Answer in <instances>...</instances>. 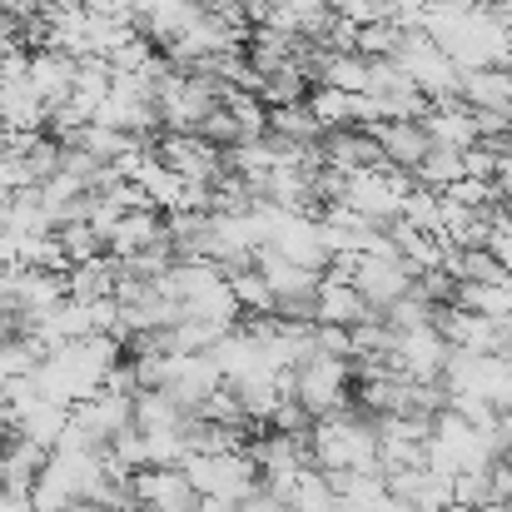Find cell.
Instances as JSON below:
<instances>
[{
    "mask_svg": "<svg viewBox=\"0 0 512 512\" xmlns=\"http://www.w3.org/2000/svg\"><path fill=\"white\" fill-rule=\"evenodd\" d=\"M0 428H5V423H0Z\"/></svg>",
    "mask_w": 512,
    "mask_h": 512,
    "instance_id": "obj_32",
    "label": "cell"
},
{
    "mask_svg": "<svg viewBox=\"0 0 512 512\" xmlns=\"http://www.w3.org/2000/svg\"><path fill=\"white\" fill-rule=\"evenodd\" d=\"M55 239H60V249H65L70 269H75V264H90V259H100V254H105V239L90 229V219H85V224H60V229H55Z\"/></svg>",
    "mask_w": 512,
    "mask_h": 512,
    "instance_id": "obj_24",
    "label": "cell"
},
{
    "mask_svg": "<svg viewBox=\"0 0 512 512\" xmlns=\"http://www.w3.org/2000/svg\"><path fill=\"white\" fill-rule=\"evenodd\" d=\"M219 388H224V373H219L214 353H170V383H165V393H170L179 408L199 413Z\"/></svg>",
    "mask_w": 512,
    "mask_h": 512,
    "instance_id": "obj_6",
    "label": "cell"
},
{
    "mask_svg": "<svg viewBox=\"0 0 512 512\" xmlns=\"http://www.w3.org/2000/svg\"><path fill=\"white\" fill-rule=\"evenodd\" d=\"M194 512H239V503H224V498H199Z\"/></svg>",
    "mask_w": 512,
    "mask_h": 512,
    "instance_id": "obj_27",
    "label": "cell"
},
{
    "mask_svg": "<svg viewBox=\"0 0 512 512\" xmlns=\"http://www.w3.org/2000/svg\"><path fill=\"white\" fill-rule=\"evenodd\" d=\"M20 194V179H15V165L0 155V209H10V199Z\"/></svg>",
    "mask_w": 512,
    "mask_h": 512,
    "instance_id": "obj_25",
    "label": "cell"
},
{
    "mask_svg": "<svg viewBox=\"0 0 512 512\" xmlns=\"http://www.w3.org/2000/svg\"><path fill=\"white\" fill-rule=\"evenodd\" d=\"M363 319H373L368 299L353 289V279H339V274H324L319 294H314V324L319 329H358Z\"/></svg>",
    "mask_w": 512,
    "mask_h": 512,
    "instance_id": "obj_10",
    "label": "cell"
},
{
    "mask_svg": "<svg viewBox=\"0 0 512 512\" xmlns=\"http://www.w3.org/2000/svg\"><path fill=\"white\" fill-rule=\"evenodd\" d=\"M368 135L378 140V150H383V160H388L393 170H408V174L418 170L423 155L433 150L423 120H418V125H388V120H378V125H368Z\"/></svg>",
    "mask_w": 512,
    "mask_h": 512,
    "instance_id": "obj_17",
    "label": "cell"
},
{
    "mask_svg": "<svg viewBox=\"0 0 512 512\" xmlns=\"http://www.w3.org/2000/svg\"><path fill=\"white\" fill-rule=\"evenodd\" d=\"M493 184H498V194L512 204V155H498V179H493Z\"/></svg>",
    "mask_w": 512,
    "mask_h": 512,
    "instance_id": "obj_26",
    "label": "cell"
},
{
    "mask_svg": "<svg viewBox=\"0 0 512 512\" xmlns=\"http://www.w3.org/2000/svg\"><path fill=\"white\" fill-rule=\"evenodd\" d=\"M438 329H443V339L453 343V348H463V353H503V339H508V324L483 319V314H468L458 304H448L438 314Z\"/></svg>",
    "mask_w": 512,
    "mask_h": 512,
    "instance_id": "obj_12",
    "label": "cell"
},
{
    "mask_svg": "<svg viewBox=\"0 0 512 512\" xmlns=\"http://www.w3.org/2000/svg\"><path fill=\"white\" fill-rule=\"evenodd\" d=\"M70 418H75V428H80V433H90L100 448H110L120 433H130V428H135V398L100 388L95 398L75 403V408H70Z\"/></svg>",
    "mask_w": 512,
    "mask_h": 512,
    "instance_id": "obj_7",
    "label": "cell"
},
{
    "mask_svg": "<svg viewBox=\"0 0 512 512\" xmlns=\"http://www.w3.org/2000/svg\"><path fill=\"white\" fill-rule=\"evenodd\" d=\"M184 478L199 498H224V503H244L259 488V468L244 448L239 453H189Z\"/></svg>",
    "mask_w": 512,
    "mask_h": 512,
    "instance_id": "obj_2",
    "label": "cell"
},
{
    "mask_svg": "<svg viewBox=\"0 0 512 512\" xmlns=\"http://www.w3.org/2000/svg\"><path fill=\"white\" fill-rule=\"evenodd\" d=\"M498 428H503V443L512 448V403L503 408V413H498Z\"/></svg>",
    "mask_w": 512,
    "mask_h": 512,
    "instance_id": "obj_28",
    "label": "cell"
},
{
    "mask_svg": "<svg viewBox=\"0 0 512 512\" xmlns=\"http://www.w3.org/2000/svg\"><path fill=\"white\" fill-rule=\"evenodd\" d=\"M65 289H70V299L75 304H95V299H110L115 289H120V264L115 259H90V264H75L70 274H65Z\"/></svg>",
    "mask_w": 512,
    "mask_h": 512,
    "instance_id": "obj_19",
    "label": "cell"
},
{
    "mask_svg": "<svg viewBox=\"0 0 512 512\" xmlns=\"http://www.w3.org/2000/svg\"><path fill=\"white\" fill-rule=\"evenodd\" d=\"M289 512H339V493H334V478L319 473V468H304L289 488Z\"/></svg>",
    "mask_w": 512,
    "mask_h": 512,
    "instance_id": "obj_21",
    "label": "cell"
},
{
    "mask_svg": "<svg viewBox=\"0 0 512 512\" xmlns=\"http://www.w3.org/2000/svg\"><path fill=\"white\" fill-rule=\"evenodd\" d=\"M5 503H10V493H5V488H0V512H5Z\"/></svg>",
    "mask_w": 512,
    "mask_h": 512,
    "instance_id": "obj_29",
    "label": "cell"
},
{
    "mask_svg": "<svg viewBox=\"0 0 512 512\" xmlns=\"http://www.w3.org/2000/svg\"><path fill=\"white\" fill-rule=\"evenodd\" d=\"M353 289L368 299L373 314H388L393 304H403V299L418 289V274H413L408 259H358Z\"/></svg>",
    "mask_w": 512,
    "mask_h": 512,
    "instance_id": "obj_4",
    "label": "cell"
},
{
    "mask_svg": "<svg viewBox=\"0 0 512 512\" xmlns=\"http://www.w3.org/2000/svg\"><path fill=\"white\" fill-rule=\"evenodd\" d=\"M194 20H199V10H194L189 0H140V10H135V30H140L150 45H165V50H170Z\"/></svg>",
    "mask_w": 512,
    "mask_h": 512,
    "instance_id": "obj_15",
    "label": "cell"
},
{
    "mask_svg": "<svg viewBox=\"0 0 512 512\" xmlns=\"http://www.w3.org/2000/svg\"><path fill=\"white\" fill-rule=\"evenodd\" d=\"M229 289H234L239 309H249L254 319L274 314V289L264 284V274H259V269H239V274H229Z\"/></svg>",
    "mask_w": 512,
    "mask_h": 512,
    "instance_id": "obj_23",
    "label": "cell"
},
{
    "mask_svg": "<svg viewBox=\"0 0 512 512\" xmlns=\"http://www.w3.org/2000/svg\"><path fill=\"white\" fill-rule=\"evenodd\" d=\"M423 130H428L433 150H458V155H468L473 145H483L478 110H468L463 100H438V105L423 115Z\"/></svg>",
    "mask_w": 512,
    "mask_h": 512,
    "instance_id": "obj_8",
    "label": "cell"
},
{
    "mask_svg": "<svg viewBox=\"0 0 512 512\" xmlns=\"http://www.w3.org/2000/svg\"><path fill=\"white\" fill-rule=\"evenodd\" d=\"M388 488H393L398 503H408V512H448L453 508V478L433 473L428 463H423V468H408V473H393Z\"/></svg>",
    "mask_w": 512,
    "mask_h": 512,
    "instance_id": "obj_13",
    "label": "cell"
},
{
    "mask_svg": "<svg viewBox=\"0 0 512 512\" xmlns=\"http://www.w3.org/2000/svg\"><path fill=\"white\" fill-rule=\"evenodd\" d=\"M348 358H329V353H314L309 363L294 368V398L309 418H329L348 408Z\"/></svg>",
    "mask_w": 512,
    "mask_h": 512,
    "instance_id": "obj_3",
    "label": "cell"
},
{
    "mask_svg": "<svg viewBox=\"0 0 512 512\" xmlns=\"http://www.w3.org/2000/svg\"><path fill=\"white\" fill-rule=\"evenodd\" d=\"M309 458H314V468L329 473V478L378 468V428H373V418H363V413H353V408L329 413V418H314Z\"/></svg>",
    "mask_w": 512,
    "mask_h": 512,
    "instance_id": "obj_1",
    "label": "cell"
},
{
    "mask_svg": "<svg viewBox=\"0 0 512 512\" xmlns=\"http://www.w3.org/2000/svg\"><path fill=\"white\" fill-rule=\"evenodd\" d=\"M160 244H170V219H160V209H135V214H125V219L115 224V234L105 239V249H110L115 264H130L135 254L160 249Z\"/></svg>",
    "mask_w": 512,
    "mask_h": 512,
    "instance_id": "obj_11",
    "label": "cell"
},
{
    "mask_svg": "<svg viewBox=\"0 0 512 512\" xmlns=\"http://www.w3.org/2000/svg\"><path fill=\"white\" fill-rule=\"evenodd\" d=\"M413 179H418L423 189H433V194H448L458 179H468V165H463L458 150H428L423 165L413 170Z\"/></svg>",
    "mask_w": 512,
    "mask_h": 512,
    "instance_id": "obj_22",
    "label": "cell"
},
{
    "mask_svg": "<svg viewBox=\"0 0 512 512\" xmlns=\"http://www.w3.org/2000/svg\"><path fill=\"white\" fill-rule=\"evenodd\" d=\"M0 229H5V209H0Z\"/></svg>",
    "mask_w": 512,
    "mask_h": 512,
    "instance_id": "obj_30",
    "label": "cell"
},
{
    "mask_svg": "<svg viewBox=\"0 0 512 512\" xmlns=\"http://www.w3.org/2000/svg\"><path fill=\"white\" fill-rule=\"evenodd\" d=\"M194 413L179 408L165 388H140L135 393V428L140 433H189Z\"/></svg>",
    "mask_w": 512,
    "mask_h": 512,
    "instance_id": "obj_18",
    "label": "cell"
},
{
    "mask_svg": "<svg viewBox=\"0 0 512 512\" xmlns=\"http://www.w3.org/2000/svg\"><path fill=\"white\" fill-rule=\"evenodd\" d=\"M45 125H50V110L30 90V80L0 85V135H45Z\"/></svg>",
    "mask_w": 512,
    "mask_h": 512,
    "instance_id": "obj_16",
    "label": "cell"
},
{
    "mask_svg": "<svg viewBox=\"0 0 512 512\" xmlns=\"http://www.w3.org/2000/svg\"><path fill=\"white\" fill-rule=\"evenodd\" d=\"M135 503L140 512H194L199 493L189 488L184 468H145L135 473Z\"/></svg>",
    "mask_w": 512,
    "mask_h": 512,
    "instance_id": "obj_9",
    "label": "cell"
},
{
    "mask_svg": "<svg viewBox=\"0 0 512 512\" xmlns=\"http://www.w3.org/2000/svg\"><path fill=\"white\" fill-rule=\"evenodd\" d=\"M503 463H512V448H508V458H503Z\"/></svg>",
    "mask_w": 512,
    "mask_h": 512,
    "instance_id": "obj_31",
    "label": "cell"
},
{
    "mask_svg": "<svg viewBox=\"0 0 512 512\" xmlns=\"http://www.w3.org/2000/svg\"><path fill=\"white\" fill-rule=\"evenodd\" d=\"M75 75H80V60H70V55H60V50H35V55H30V90L45 100V110L70 105Z\"/></svg>",
    "mask_w": 512,
    "mask_h": 512,
    "instance_id": "obj_14",
    "label": "cell"
},
{
    "mask_svg": "<svg viewBox=\"0 0 512 512\" xmlns=\"http://www.w3.org/2000/svg\"><path fill=\"white\" fill-rule=\"evenodd\" d=\"M319 85H329V90H343V95H373V60H363V55H324V70H319Z\"/></svg>",
    "mask_w": 512,
    "mask_h": 512,
    "instance_id": "obj_20",
    "label": "cell"
},
{
    "mask_svg": "<svg viewBox=\"0 0 512 512\" xmlns=\"http://www.w3.org/2000/svg\"><path fill=\"white\" fill-rule=\"evenodd\" d=\"M155 155L170 165L174 174H184L189 184H219L224 174V150L209 145L204 135H184V130H170L155 140Z\"/></svg>",
    "mask_w": 512,
    "mask_h": 512,
    "instance_id": "obj_5",
    "label": "cell"
}]
</instances>
